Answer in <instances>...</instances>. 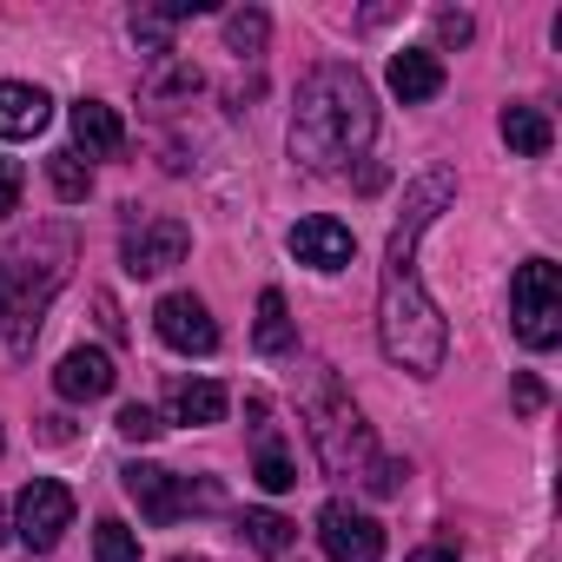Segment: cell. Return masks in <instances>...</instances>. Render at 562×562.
Segmentation results:
<instances>
[{
    "mask_svg": "<svg viewBox=\"0 0 562 562\" xmlns=\"http://www.w3.org/2000/svg\"><path fill=\"white\" fill-rule=\"evenodd\" d=\"M378 133V100L358 67L325 60L305 74L299 106H292V159L305 172H345Z\"/></svg>",
    "mask_w": 562,
    "mask_h": 562,
    "instance_id": "7a4b0ae2",
    "label": "cell"
},
{
    "mask_svg": "<svg viewBox=\"0 0 562 562\" xmlns=\"http://www.w3.org/2000/svg\"><path fill=\"white\" fill-rule=\"evenodd\" d=\"M21 212V166L14 159H0V218Z\"/></svg>",
    "mask_w": 562,
    "mask_h": 562,
    "instance_id": "83f0119b",
    "label": "cell"
},
{
    "mask_svg": "<svg viewBox=\"0 0 562 562\" xmlns=\"http://www.w3.org/2000/svg\"><path fill=\"white\" fill-rule=\"evenodd\" d=\"M404 463H391V457H371V470H364V483H371V496H397L404 490Z\"/></svg>",
    "mask_w": 562,
    "mask_h": 562,
    "instance_id": "d4e9b609",
    "label": "cell"
},
{
    "mask_svg": "<svg viewBox=\"0 0 562 562\" xmlns=\"http://www.w3.org/2000/svg\"><path fill=\"white\" fill-rule=\"evenodd\" d=\"M133 41H139L146 54H172V21H166L159 8H146V14H133Z\"/></svg>",
    "mask_w": 562,
    "mask_h": 562,
    "instance_id": "603a6c76",
    "label": "cell"
},
{
    "mask_svg": "<svg viewBox=\"0 0 562 562\" xmlns=\"http://www.w3.org/2000/svg\"><path fill=\"white\" fill-rule=\"evenodd\" d=\"M470 34H476V21H470V14H457V8H443V14H437V41H443V47H463Z\"/></svg>",
    "mask_w": 562,
    "mask_h": 562,
    "instance_id": "4316f807",
    "label": "cell"
},
{
    "mask_svg": "<svg viewBox=\"0 0 562 562\" xmlns=\"http://www.w3.org/2000/svg\"><path fill=\"white\" fill-rule=\"evenodd\" d=\"M14 529H21V542L27 549H54L67 529H74V490L67 483H54V476H34L27 490H21V503H14Z\"/></svg>",
    "mask_w": 562,
    "mask_h": 562,
    "instance_id": "5b68a950",
    "label": "cell"
},
{
    "mask_svg": "<svg viewBox=\"0 0 562 562\" xmlns=\"http://www.w3.org/2000/svg\"><path fill=\"white\" fill-rule=\"evenodd\" d=\"M351 251H358L351 225H338V218H325V212L292 225V258H299V265H312V271H345V265H351Z\"/></svg>",
    "mask_w": 562,
    "mask_h": 562,
    "instance_id": "30bf717a",
    "label": "cell"
},
{
    "mask_svg": "<svg viewBox=\"0 0 562 562\" xmlns=\"http://www.w3.org/2000/svg\"><path fill=\"white\" fill-rule=\"evenodd\" d=\"M93 562H139V536L126 522H93Z\"/></svg>",
    "mask_w": 562,
    "mask_h": 562,
    "instance_id": "44dd1931",
    "label": "cell"
},
{
    "mask_svg": "<svg viewBox=\"0 0 562 562\" xmlns=\"http://www.w3.org/2000/svg\"><path fill=\"white\" fill-rule=\"evenodd\" d=\"M8 318H21V271L0 258V325H8Z\"/></svg>",
    "mask_w": 562,
    "mask_h": 562,
    "instance_id": "484cf974",
    "label": "cell"
},
{
    "mask_svg": "<svg viewBox=\"0 0 562 562\" xmlns=\"http://www.w3.org/2000/svg\"><path fill=\"white\" fill-rule=\"evenodd\" d=\"M251 345H258L265 358H285V351L299 345V331H292V305H285V292H258V325H251Z\"/></svg>",
    "mask_w": 562,
    "mask_h": 562,
    "instance_id": "9a60e30c",
    "label": "cell"
},
{
    "mask_svg": "<svg viewBox=\"0 0 562 562\" xmlns=\"http://www.w3.org/2000/svg\"><path fill=\"white\" fill-rule=\"evenodd\" d=\"M509 318H516V338L529 351L562 345V271L549 258H522L516 265V278H509Z\"/></svg>",
    "mask_w": 562,
    "mask_h": 562,
    "instance_id": "277c9868",
    "label": "cell"
},
{
    "mask_svg": "<svg viewBox=\"0 0 562 562\" xmlns=\"http://www.w3.org/2000/svg\"><path fill=\"white\" fill-rule=\"evenodd\" d=\"M47 179H54V192H60L67 205H80V199L93 192V172H87L80 153H54V159H47Z\"/></svg>",
    "mask_w": 562,
    "mask_h": 562,
    "instance_id": "ffe728a7",
    "label": "cell"
},
{
    "mask_svg": "<svg viewBox=\"0 0 562 562\" xmlns=\"http://www.w3.org/2000/svg\"><path fill=\"white\" fill-rule=\"evenodd\" d=\"M251 476H258V490H271V496L299 490V470H292V457L278 450V443H265V450H258V470H251Z\"/></svg>",
    "mask_w": 562,
    "mask_h": 562,
    "instance_id": "7402d4cb",
    "label": "cell"
},
{
    "mask_svg": "<svg viewBox=\"0 0 562 562\" xmlns=\"http://www.w3.org/2000/svg\"><path fill=\"white\" fill-rule=\"evenodd\" d=\"M503 139H509V153L542 159V153H549V139H555V126H549V113H542V106H503Z\"/></svg>",
    "mask_w": 562,
    "mask_h": 562,
    "instance_id": "2e32d148",
    "label": "cell"
},
{
    "mask_svg": "<svg viewBox=\"0 0 562 562\" xmlns=\"http://www.w3.org/2000/svg\"><path fill=\"white\" fill-rule=\"evenodd\" d=\"M186 251H192L186 218H139V225L126 232V271H133V278H159V271H172Z\"/></svg>",
    "mask_w": 562,
    "mask_h": 562,
    "instance_id": "52a82bcc",
    "label": "cell"
},
{
    "mask_svg": "<svg viewBox=\"0 0 562 562\" xmlns=\"http://www.w3.org/2000/svg\"><path fill=\"white\" fill-rule=\"evenodd\" d=\"M318 542H325L331 562H384V529H378V516H364V509H351V503H325Z\"/></svg>",
    "mask_w": 562,
    "mask_h": 562,
    "instance_id": "8992f818",
    "label": "cell"
},
{
    "mask_svg": "<svg viewBox=\"0 0 562 562\" xmlns=\"http://www.w3.org/2000/svg\"><path fill=\"white\" fill-rule=\"evenodd\" d=\"M238 536H245L258 555H285V549L299 542V522H285L278 509H245V516H238Z\"/></svg>",
    "mask_w": 562,
    "mask_h": 562,
    "instance_id": "ac0fdd59",
    "label": "cell"
},
{
    "mask_svg": "<svg viewBox=\"0 0 562 562\" xmlns=\"http://www.w3.org/2000/svg\"><path fill=\"white\" fill-rule=\"evenodd\" d=\"M411 562H457V555H450V549H417Z\"/></svg>",
    "mask_w": 562,
    "mask_h": 562,
    "instance_id": "f546056e",
    "label": "cell"
},
{
    "mask_svg": "<svg viewBox=\"0 0 562 562\" xmlns=\"http://www.w3.org/2000/svg\"><path fill=\"white\" fill-rule=\"evenodd\" d=\"M391 93H397L404 106L437 100V93H443V60H437L430 47H404V54H391Z\"/></svg>",
    "mask_w": 562,
    "mask_h": 562,
    "instance_id": "7c38bea8",
    "label": "cell"
},
{
    "mask_svg": "<svg viewBox=\"0 0 562 562\" xmlns=\"http://www.w3.org/2000/svg\"><path fill=\"white\" fill-rule=\"evenodd\" d=\"M120 483H126V496L139 503V516H146L153 529H166V522L186 516V483H179L172 470H159V463H126Z\"/></svg>",
    "mask_w": 562,
    "mask_h": 562,
    "instance_id": "9c48e42d",
    "label": "cell"
},
{
    "mask_svg": "<svg viewBox=\"0 0 562 562\" xmlns=\"http://www.w3.org/2000/svg\"><path fill=\"white\" fill-rule=\"evenodd\" d=\"M74 139H80L87 159H120L126 126H120V113H113L106 100H80V106H74Z\"/></svg>",
    "mask_w": 562,
    "mask_h": 562,
    "instance_id": "5bb4252c",
    "label": "cell"
},
{
    "mask_svg": "<svg viewBox=\"0 0 562 562\" xmlns=\"http://www.w3.org/2000/svg\"><path fill=\"white\" fill-rule=\"evenodd\" d=\"M305 430H312V450L331 476H364L371 470V424L358 417V404L345 397V384L331 371H312V391H305Z\"/></svg>",
    "mask_w": 562,
    "mask_h": 562,
    "instance_id": "3957f363",
    "label": "cell"
},
{
    "mask_svg": "<svg viewBox=\"0 0 562 562\" xmlns=\"http://www.w3.org/2000/svg\"><path fill=\"white\" fill-rule=\"evenodd\" d=\"M265 41H271V21L258 8H232L225 14V47L232 54H265Z\"/></svg>",
    "mask_w": 562,
    "mask_h": 562,
    "instance_id": "d6986e66",
    "label": "cell"
},
{
    "mask_svg": "<svg viewBox=\"0 0 562 562\" xmlns=\"http://www.w3.org/2000/svg\"><path fill=\"white\" fill-rule=\"evenodd\" d=\"M225 404H232L225 384H205V378L199 384H172V417L179 424H199V430L205 424H225Z\"/></svg>",
    "mask_w": 562,
    "mask_h": 562,
    "instance_id": "e0dca14e",
    "label": "cell"
},
{
    "mask_svg": "<svg viewBox=\"0 0 562 562\" xmlns=\"http://www.w3.org/2000/svg\"><path fill=\"white\" fill-rule=\"evenodd\" d=\"M166 424H159V411H146V404H126L120 411V437H133V443H153Z\"/></svg>",
    "mask_w": 562,
    "mask_h": 562,
    "instance_id": "cb8c5ba5",
    "label": "cell"
},
{
    "mask_svg": "<svg viewBox=\"0 0 562 562\" xmlns=\"http://www.w3.org/2000/svg\"><path fill=\"white\" fill-rule=\"evenodd\" d=\"M153 325H159V338H166L172 351H186V358H212V351H218V325H212V312H205L192 292L159 299Z\"/></svg>",
    "mask_w": 562,
    "mask_h": 562,
    "instance_id": "ba28073f",
    "label": "cell"
},
{
    "mask_svg": "<svg viewBox=\"0 0 562 562\" xmlns=\"http://www.w3.org/2000/svg\"><path fill=\"white\" fill-rule=\"evenodd\" d=\"M47 113H54V100H47L41 87L0 80V133H8V139H34V133L47 126Z\"/></svg>",
    "mask_w": 562,
    "mask_h": 562,
    "instance_id": "4fadbf2b",
    "label": "cell"
},
{
    "mask_svg": "<svg viewBox=\"0 0 562 562\" xmlns=\"http://www.w3.org/2000/svg\"><path fill=\"white\" fill-rule=\"evenodd\" d=\"M0 536H8V516H0Z\"/></svg>",
    "mask_w": 562,
    "mask_h": 562,
    "instance_id": "4dcf8cb0",
    "label": "cell"
},
{
    "mask_svg": "<svg viewBox=\"0 0 562 562\" xmlns=\"http://www.w3.org/2000/svg\"><path fill=\"white\" fill-rule=\"evenodd\" d=\"M516 411H522V417L542 411V384H536V378H516Z\"/></svg>",
    "mask_w": 562,
    "mask_h": 562,
    "instance_id": "f1b7e54d",
    "label": "cell"
},
{
    "mask_svg": "<svg viewBox=\"0 0 562 562\" xmlns=\"http://www.w3.org/2000/svg\"><path fill=\"white\" fill-rule=\"evenodd\" d=\"M113 358L106 351H67L60 358V371H54V391L67 397V404H93V397H106L113 391Z\"/></svg>",
    "mask_w": 562,
    "mask_h": 562,
    "instance_id": "8fae6325",
    "label": "cell"
},
{
    "mask_svg": "<svg viewBox=\"0 0 562 562\" xmlns=\"http://www.w3.org/2000/svg\"><path fill=\"white\" fill-rule=\"evenodd\" d=\"M457 199V172L430 166L404 186V218L391 225V251H384V278H378V345L397 371L430 378L443 364V312L430 305L424 278H417V238L437 225V212Z\"/></svg>",
    "mask_w": 562,
    "mask_h": 562,
    "instance_id": "6da1fadb",
    "label": "cell"
}]
</instances>
